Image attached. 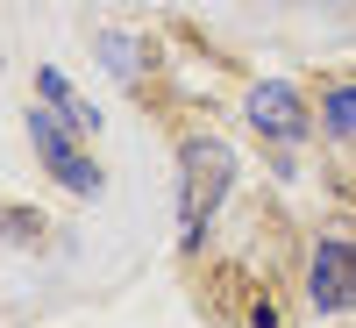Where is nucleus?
Instances as JSON below:
<instances>
[{"instance_id": "20e7f679", "label": "nucleus", "mask_w": 356, "mask_h": 328, "mask_svg": "<svg viewBox=\"0 0 356 328\" xmlns=\"http://www.w3.org/2000/svg\"><path fill=\"white\" fill-rule=\"evenodd\" d=\"M307 307L314 314H342L356 307V235H321L307 257Z\"/></svg>"}, {"instance_id": "39448f33", "label": "nucleus", "mask_w": 356, "mask_h": 328, "mask_svg": "<svg viewBox=\"0 0 356 328\" xmlns=\"http://www.w3.org/2000/svg\"><path fill=\"white\" fill-rule=\"evenodd\" d=\"M36 93H43V100H50L57 114H65V122H72L79 136H93V129H100V107H93V100H86V93H79V86H72L65 72H57V65H36Z\"/></svg>"}, {"instance_id": "1a4fd4ad", "label": "nucleus", "mask_w": 356, "mask_h": 328, "mask_svg": "<svg viewBox=\"0 0 356 328\" xmlns=\"http://www.w3.org/2000/svg\"><path fill=\"white\" fill-rule=\"evenodd\" d=\"M250 328H278V307H271V300H257V307H250Z\"/></svg>"}, {"instance_id": "6e6552de", "label": "nucleus", "mask_w": 356, "mask_h": 328, "mask_svg": "<svg viewBox=\"0 0 356 328\" xmlns=\"http://www.w3.org/2000/svg\"><path fill=\"white\" fill-rule=\"evenodd\" d=\"M0 235H8V243H36L43 214H29V207H0Z\"/></svg>"}, {"instance_id": "7ed1b4c3", "label": "nucleus", "mask_w": 356, "mask_h": 328, "mask_svg": "<svg viewBox=\"0 0 356 328\" xmlns=\"http://www.w3.org/2000/svg\"><path fill=\"white\" fill-rule=\"evenodd\" d=\"M243 114H250V129L271 143V150H292V143H307V129H314L300 86H285V79H257L250 100H243Z\"/></svg>"}, {"instance_id": "0eeeda50", "label": "nucleus", "mask_w": 356, "mask_h": 328, "mask_svg": "<svg viewBox=\"0 0 356 328\" xmlns=\"http://www.w3.org/2000/svg\"><path fill=\"white\" fill-rule=\"evenodd\" d=\"M321 129L328 136H356V79H328L321 86Z\"/></svg>"}, {"instance_id": "f03ea898", "label": "nucleus", "mask_w": 356, "mask_h": 328, "mask_svg": "<svg viewBox=\"0 0 356 328\" xmlns=\"http://www.w3.org/2000/svg\"><path fill=\"white\" fill-rule=\"evenodd\" d=\"M29 143H36V164H43L65 193H100V164L79 150V129H72L50 100L29 107Z\"/></svg>"}, {"instance_id": "f257e3e1", "label": "nucleus", "mask_w": 356, "mask_h": 328, "mask_svg": "<svg viewBox=\"0 0 356 328\" xmlns=\"http://www.w3.org/2000/svg\"><path fill=\"white\" fill-rule=\"evenodd\" d=\"M228 186H235V150L221 136L193 129L186 143H178V228H186V250L207 243V228H214Z\"/></svg>"}, {"instance_id": "423d86ee", "label": "nucleus", "mask_w": 356, "mask_h": 328, "mask_svg": "<svg viewBox=\"0 0 356 328\" xmlns=\"http://www.w3.org/2000/svg\"><path fill=\"white\" fill-rule=\"evenodd\" d=\"M93 57H100V65L122 79V86H136V79H143V57H150V50H143L136 29H100V36H93Z\"/></svg>"}]
</instances>
